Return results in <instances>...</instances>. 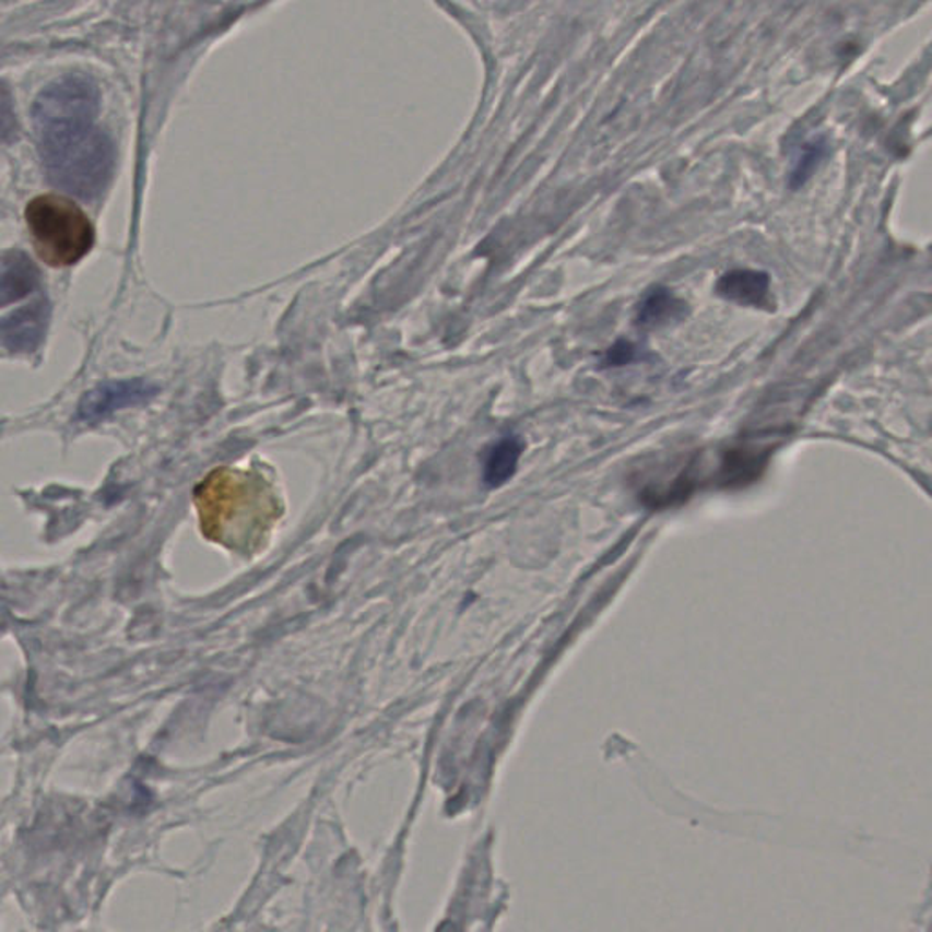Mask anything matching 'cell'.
Segmentation results:
<instances>
[{
    "label": "cell",
    "mask_w": 932,
    "mask_h": 932,
    "mask_svg": "<svg viewBox=\"0 0 932 932\" xmlns=\"http://www.w3.org/2000/svg\"><path fill=\"white\" fill-rule=\"evenodd\" d=\"M687 305L671 290L656 288L639 306L638 321L647 328H661L680 321L687 316Z\"/></svg>",
    "instance_id": "obj_9"
},
{
    "label": "cell",
    "mask_w": 932,
    "mask_h": 932,
    "mask_svg": "<svg viewBox=\"0 0 932 932\" xmlns=\"http://www.w3.org/2000/svg\"><path fill=\"white\" fill-rule=\"evenodd\" d=\"M26 224L33 248L49 267L75 264L90 253L95 243L92 221L66 197H35L27 202Z\"/></svg>",
    "instance_id": "obj_3"
},
{
    "label": "cell",
    "mask_w": 932,
    "mask_h": 932,
    "mask_svg": "<svg viewBox=\"0 0 932 932\" xmlns=\"http://www.w3.org/2000/svg\"><path fill=\"white\" fill-rule=\"evenodd\" d=\"M40 284V275L35 264L22 251H8L2 257V279H0V295L2 306H10L15 300L32 295Z\"/></svg>",
    "instance_id": "obj_7"
},
{
    "label": "cell",
    "mask_w": 932,
    "mask_h": 932,
    "mask_svg": "<svg viewBox=\"0 0 932 932\" xmlns=\"http://www.w3.org/2000/svg\"><path fill=\"white\" fill-rule=\"evenodd\" d=\"M196 505L202 529L217 540L250 524L267 523L278 514V499L261 475L217 469L197 486Z\"/></svg>",
    "instance_id": "obj_2"
},
{
    "label": "cell",
    "mask_w": 932,
    "mask_h": 932,
    "mask_svg": "<svg viewBox=\"0 0 932 932\" xmlns=\"http://www.w3.org/2000/svg\"><path fill=\"white\" fill-rule=\"evenodd\" d=\"M764 458L748 450H731L723 458L720 470V483L725 486L745 485L762 472Z\"/></svg>",
    "instance_id": "obj_10"
},
{
    "label": "cell",
    "mask_w": 932,
    "mask_h": 932,
    "mask_svg": "<svg viewBox=\"0 0 932 932\" xmlns=\"http://www.w3.org/2000/svg\"><path fill=\"white\" fill-rule=\"evenodd\" d=\"M155 393H157V388L150 382L141 381V379L103 382L81 399L76 417L82 423L93 425V423L106 420L117 410L146 403Z\"/></svg>",
    "instance_id": "obj_4"
},
{
    "label": "cell",
    "mask_w": 932,
    "mask_h": 932,
    "mask_svg": "<svg viewBox=\"0 0 932 932\" xmlns=\"http://www.w3.org/2000/svg\"><path fill=\"white\" fill-rule=\"evenodd\" d=\"M49 321V305L38 297L21 310L5 314L2 319V343L10 354H32L46 338Z\"/></svg>",
    "instance_id": "obj_5"
},
{
    "label": "cell",
    "mask_w": 932,
    "mask_h": 932,
    "mask_svg": "<svg viewBox=\"0 0 932 932\" xmlns=\"http://www.w3.org/2000/svg\"><path fill=\"white\" fill-rule=\"evenodd\" d=\"M769 275L758 270H731L716 284V292L723 299L743 306L764 308L769 300Z\"/></svg>",
    "instance_id": "obj_6"
},
{
    "label": "cell",
    "mask_w": 932,
    "mask_h": 932,
    "mask_svg": "<svg viewBox=\"0 0 932 932\" xmlns=\"http://www.w3.org/2000/svg\"><path fill=\"white\" fill-rule=\"evenodd\" d=\"M98 114L97 86L82 75L60 76L48 84L32 109L49 182L84 201L97 199L114 174V142Z\"/></svg>",
    "instance_id": "obj_1"
},
{
    "label": "cell",
    "mask_w": 932,
    "mask_h": 932,
    "mask_svg": "<svg viewBox=\"0 0 932 932\" xmlns=\"http://www.w3.org/2000/svg\"><path fill=\"white\" fill-rule=\"evenodd\" d=\"M636 359V346L628 341H617L605 355V363L609 366H625Z\"/></svg>",
    "instance_id": "obj_11"
},
{
    "label": "cell",
    "mask_w": 932,
    "mask_h": 932,
    "mask_svg": "<svg viewBox=\"0 0 932 932\" xmlns=\"http://www.w3.org/2000/svg\"><path fill=\"white\" fill-rule=\"evenodd\" d=\"M523 448V441L516 436L502 437L499 441L494 443L483 463L485 485L497 488L512 480Z\"/></svg>",
    "instance_id": "obj_8"
}]
</instances>
